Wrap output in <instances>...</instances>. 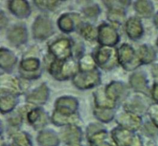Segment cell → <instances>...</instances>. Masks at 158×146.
I'll return each mask as SVG.
<instances>
[{"label":"cell","instance_id":"cell-2","mask_svg":"<svg viewBox=\"0 0 158 146\" xmlns=\"http://www.w3.org/2000/svg\"><path fill=\"white\" fill-rule=\"evenodd\" d=\"M99 73L96 69L81 71L75 75L73 84L80 89H87L94 87L99 82Z\"/></svg>","mask_w":158,"mask_h":146},{"label":"cell","instance_id":"cell-10","mask_svg":"<svg viewBox=\"0 0 158 146\" xmlns=\"http://www.w3.org/2000/svg\"><path fill=\"white\" fill-rule=\"evenodd\" d=\"M114 55V53L112 47L102 46L98 49L95 56V59L99 66L104 67V66L107 65Z\"/></svg>","mask_w":158,"mask_h":146},{"label":"cell","instance_id":"cell-17","mask_svg":"<svg viewBox=\"0 0 158 146\" xmlns=\"http://www.w3.org/2000/svg\"><path fill=\"white\" fill-rule=\"evenodd\" d=\"M40 61L35 58H30L23 60L21 62L22 68L27 72L36 71L40 67Z\"/></svg>","mask_w":158,"mask_h":146},{"label":"cell","instance_id":"cell-7","mask_svg":"<svg viewBox=\"0 0 158 146\" xmlns=\"http://www.w3.org/2000/svg\"><path fill=\"white\" fill-rule=\"evenodd\" d=\"M7 36L12 43L15 45H20L27 39V29L22 25H15L9 31Z\"/></svg>","mask_w":158,"mask_h":146},{"label":"cell","instance_id":"cell-9","mask_svg":"<svg viewBox=\"0 0 158 146\" xmlns=\"http://www.w3.org/2000/svg\"><path fill=\"white\" fill-rule=\"evenodd\" d=\"M48 94V88L47 86L43 84L28 96L27 101L33 104H43L46 101Z\"/></svg>","mask_w":158,"mask_h":146},{"label":"cell","instance_id":"cell-18","mask_svg":"<svg viewBox=\"0 0 158 146\" xmlns=\"http://www.w3.org/2000/svg\"><path fill=\"white\" fill-rule=\"evenodd\" d=\"M81 35L88 40H94L96 33L94 28L89 24H84L80 29Z\"/></svg>","mask_w":158,"mask_h":146},{"label":"cell","instance_id":"cell-4","mask_svg":"<svg viewBox=\"0 0 158 146\" xmlns=\"http://www.w3.org/2000/svg\"><path fill=\"white\" fill-rule=\"evenodd\" d=\"M98 41L102 45L112 47L118 41V35L116 30L108 24H102L98 28Z\"/></svg>","mask_w":158,"mask_h":146},{"label":"cell","instance_id":"cell-23","mask_svg":"<svg viewBox=\"0 0 158 146\" xmlns=\"http://www.w3.org/2000/svg\"><path fill=\"white\" fill-rule=\"evenodd\" d=\"M84 13L86 15L89 17H93L98 15L100 12L99 7L97 6H91L89 7H87L84 9Z\"/></svg>","mask_w":158,"mask_h":146},{"label":"cell","instance_id":"cell-20","mask_svg":"<svg viewBox=\"0 0 158 146\" xmlns=\"http://www.w3.org/2000/svg\"><path fill=\"white\" fill-rule=\"evenodd\" d=\"M122 12L117 8H112L108 14V19L111 22H120L123 19Z\"/></svg>","mask_w":158,"mask_h":146},{"label":"cell","instance_id":"cell-15","mask_svg":"<svg viewBox=\"0 0 158 146\" xmlns=\"http://www.w3.org/2000/svg\"><path fill=\"white\" fill-rule=\"evenodd\" d=\"M60 29L64 32H70L74 30V22L69 14H64L58 20Z\"/></svg>","mask_w":158,"mask_h":146},{"label":"cell","instance_id":"cell-19","mask_svg":"<svg viewBox=\"0 0 158 146\" xmlns=\"http://www.w3.org/2000/svg\"><path fill=\"white\" fill-rule=\"evenodd\" d=\"M80 66L81 69V71H91L94 68V59L89 56L87 55L81 59L80 62Z\"/></svg>","mask_w":158,"mask_h":146},{"label":"cell","instance_id":"cell-13","mask_svg":"<svg viewBox=\"0 0 158 146\" xmlns=\"http://www.w3.org/2000/svg\"><path fill=\"white\" fill-rule=\"evenodd\" d=\"M46 116L40 109L31 110L28 115L29 122L35 127H42L46 122Z\"/></svg>","mask_w":158,"mask_h":146},{"label":"cell","instance_id":"cell-8","mask_svg":"<svg viewBox=\"0 0 158 146\" xmlns=\"http://www.w3.org/2000/svg\"><path fill=\"white\" fill-rule=\"evenodd\" d=\"M9 8L19 18L27 17L30 14V8L26 1H10L9 2Z\"/></svg>","mask_w":158,"mask_h":146},{"label":"cell","instance_id":"cell-11","mask_svg":"<svg viewBox=\"0 0 158 146\" xmlns=\"http://www.w3.org/2000/svg\"><path fill=\"white\" fill-rule=\"evenodd\" d=\"M124 90V87L122 84L117 82H113L106 88L105 95L108 99L114 102L122 95Z\"/></svg>","mask_w":158,"mask_h":146},{"label":"cell","instance_id":"cell-3","mask_svg":"<svg viewBox=\"0 0 158 146\" xmlns=\"http://www.w3.org/2000/svg\"><path fill=\"white\" fill-rule=\"evenodd\" d=\"M32 30L35 38L44 40L54 33V27L52 22L48 17L40 15L35 20Z\"/></svg>","mask_w":158,"mask_h":146},{"label":"cell","instance_id":"cell-14","mask_svg":"<svg viewBox=\"0 0 158 146\" xmlns=\"http://www.w3.org/2000/svg\"><path fill=\"white\" fill-rule=\"evenodd\" d=\"M133 51L131 48L127 45H123L118 51V59L123 66H127V63L132 58Z\"/></svg>","mask_w":158,"mask_h":146},{"label":"cell","instance_id":"cell-12","mask_svg":"<svg viewBox=\"0 0 158 146\" xmlns=\"http://www.w3.org/2000/svg\"><path fill=\"white\" fill-rule=\"evenodd\" d=\"M0 55L1 66L4 69H10L17 61L14 54L6 49L1 48Z\"/></svg>","mask_w":158,"mask_h":146},{"label":"cell","instance_id":"cell-1","mask_svg":"<svg viewBox=\"0 0 158 146\" xmlns=\"http://www.w3.org/2000/svg\"><path fill=\"white\" fill-rule=\"evenodd\" d=\"M77 65L73 60L54 61L50 66V73L58 80H64L74 74Z\"/></svg>","mask_w":158,"mask_h":146},{"label":"cell","instance_id":"cell-16","mask_svg":"<svg viewBox=\"0 0 158 146\" xmlns=\"http://www.w3.org/2000/svg\"><path fill=\"white\" fill-rule=\"evenodd\" d=\"M15 105V98L14 95L7 94L4 97L1 95V111L7 112L10 111Z\"/></svg>","mask_w":158,"mask_h":146},{"label":"cell","instance_id":"cell-5","mask_svg":"<svg viewBox=\"0 0 158 146\" xmlns=\"http://www.w3.org/2000/svg\"><path fill=\"white\" fill-rule=\"evenodd\" d=\"M50 51L56 57V60L65 61L71 54L70 41L67 39H60L54 42L49 47Z\"/></svg>","mask_w":158,"mask_h":146},{"label":"cell","instance_id":"cell-6","mask_svg":"<svg viewBox=\"0 0 158 146\" xmlns=\"http://www.w3.org/2000/svg\"><path fill=\"white\" fill-rule=\"evenodd\" d=\"M77 108V100L70 97H65L60 98L56 103L57 111L59 114L71 116L74 114Z\"/></svg>","mask_w":158,"mask_h":146},{"label":"cell","instance_id":"cell-21","mask_svg":"<svg viewBox=\"0 0 158 146\" xmlns=\"http://www.w3.org/2000/svg\"><path fill=\"white\" fill-rule=\"evenodd\" d=\"M96 116H98V119H101V121H109L112 118V113L109 109L99 108L98 111H96Z\"/></svg>","mask_w":158,"mask_h":146},{"label":"cell","instance_id":"cell-22","mask_svg":"<svg viewBox=\"0 0 158 146\" xmlns=\"http://www.w3.org/2000/svg\"><path fill=\"white\" fill-rule=\"evenodd\" d=\"M35 3L41 9L44 8L51 10L56 7L59 1H35Z\"/></svg>","mask_w":158,"mask_h":146}]
</instances>
